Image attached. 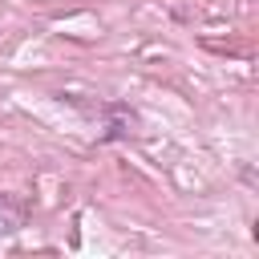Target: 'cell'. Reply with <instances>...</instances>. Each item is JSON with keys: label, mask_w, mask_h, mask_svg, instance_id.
Returning a JSON list of instances; mask_svg holds the SVG:
<instances>
[{"label": "cell", "mask_w": 259, "mask_h": 259, "mask_svg": "<svg viewBox=\"0 0 259 259\" xmlns=\"http://www.w3.org/2000/svg\"><path fill=\"white\" fill-rule=\"evenodd\" d=\"M24 219H28V206H24V202H16V198H0V235L24 227Z\"/></svg>", "instance_id": "6da1fadb"}]
</instances>
